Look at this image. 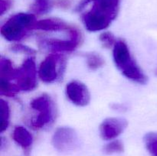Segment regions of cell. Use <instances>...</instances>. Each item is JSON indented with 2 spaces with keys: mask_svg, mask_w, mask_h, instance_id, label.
<instances>
[{
  "mask_svg": "<svg viewBox=\"0 0 157 156\" xmlns=\"http://www.w3.org/2000/svg\"><path fill=\"white\" fill-rule=\"evenodd\" d=\"M87 58V64L90 70H98L104 66V59L101 55L97 53H90L86 54Z\"/></svg>",
  "mask_w": 157,
  "mask_h": 156,
  "instance_id": "obj_17",
  "label": "cell"
},
{
  "mask_svg": "<svg viewBox=\"0 0 157 156\" xmlns=\"http://www.w3.org/2000/svg\"><path fill=\"white\" fill-rule=\"evenodd\" d=\"M65 59L58 54H51L41 63L38 69V76L44 83H52L64 73Z\"/></svg>",
  "mask_w": 157,
  "mask_h": 156,
  "instance_id": "obj_5",
  "label": "cell"
},
{
  "mask_svg": "<svg viewBox=\"0 0 157 156\" xmlns=\"http://www.w3.org/2000/svg\"><path fill=\"white\" fill-rule=\"evenodd\" d=\"M78 138L76 132L70 127L57 128L52 137V145L58 151L65 152L75 149L78 145Z\"/></svg>",
  "mask_w": 157,
  "mask_h": 156,
  "instance_id": "obj_8",
  "label": "cell"
},
{
  "mask_svg": "<svg viewBox=\"0 0 157 156\" xmlns=\"http://www.w3.org/2000/svg\"><path fill=\"white\" fill-rule=\"evenodd\" d=\"M31 106L38 112V116L32 119V125L35 129H40L54 120L55 109L52 98L48 94L41 95L31 102Z\"/></svg>",
  "mask_w": 157,
  "mask_h": 156,
  "instance_id": "obj_4",
  "label": "cell"
},
{
  "mask_svg": "<svg viewBox=\"0 0 157 156\" xmlns=\"http://www.w3.org/2000/svg\"><path fill=\"white\" fill-rule=\"evenodd\" d=\"M71 25L66 24L58 18H46V19L37 21L34 24L33 28L36 30L48 31V32H58V31H67L68 32Z\"/></svg>",
  "mask_w": 157,
  "mask_h": 156,
  "instance_id": "obj_11",
  "label": "cell"
},
{
  "mask_svg": "<svg viewBox=\"0 0 157 156\" xmlns=\"http://www.w3.org/2000/svg\"><path fill=\"white\" fill-rule=\"evenodd\" d=\"M16 84L22 91H32L37 87V70L33 58H28L17 69Z\"/></svg>",
  "mask_w": 157,
  "mask_h": 156,
  "instance_id": "obj_7",
  "label": "cell"
},
{
  "mask_svg": "<svg viewBox=\"0 0 157 156\" xmlns=\"http://www.w3.org/2000/svg\"><path fill=\"white\" fill-rule=\"evenodd\" d=\"M53 6L52 0H34L33 4L31 6V10L35 14L42 15L50 12Z\"/></svg>",
  "mask_w": 157,
  "mask_h": 156,
  "instance_id": "obj_14",
  "label": "cell"
},
{
  "mask_svg": "<svg viewBox=\"0 0 157 156\" xmlns=\"http://www.w3.org/2000/svg\"><path fill=\"white\" fill-rule=\"evenodd\" d=\"M144 142L149 152L157 156V132H149L144 136Z\"/></svg>",
  "mask_w": 157,
  "mask_h": 156,
  "instance_id": "obj_18",
  "label": "cell"
},
{
  "mask_svg": "<svg viewBox=\"0 0 157 156\" xmlns=\"http://www.w3.org/2000/svg\"><path fill=\"white\" fill-rule=\"evenodd\" d=\"M17 69H15L12 61L8 58L2 57L0 59V79L10 80L15 79Z\"/></svg>",
  "mask_w": 157,
  "mask_h": 156,
  "instance_id": "obj_13",
  "label": "cell"
},
{
  "mask_svg": "<svg viewBox=\"0 0 157 156\" xmlns=\"http://www.w3.org/2000/svg\"><path fill=\"white\" fill-rule=\"evenodd\" d=\"M10 50L13 52L16 53H23L28 54H35V50H34L32 47H29L28 46L24 45L21 44H14L10 47Z\"/></svg>",
  "mask_w": 157,
  "mask_h": 156,
  "instance_id": "obj_21",
  "label": "cell"
},
{
  "mask_svg": "<svg viewBox=\"0 0 157 156\" xmlns=\"http://www.w3.org/2000/svg\"><path fill=\"white\" fill-rule=\"evenodd\" d=\"M124 150V145L119 140L113 141L107 145H106L104 148V151L106 154H113V153L123 152Z\"/></svg>",
  "mask_w": 157,
  "mask_h": 156,
  "instance_id": "obj_19",
  "label": "cell"
},
{
  "mask_svg": "<svg viewBox=\"0 0 157 156\" xmlns=\"http://www.w3.org/2000/svg\"><path fill=\"white\" fill-rule=\"evenodd\" d=\"M0 108H1V124H0V132H2L7 129L9 124V117H10V109L6 101L2 99L0 100Z\"/></svg>",
  "mask_w": 157,
  "mask_h": 156,
  "instance_id": "obj_16",
  "label": "cell"
},
{
  "mask_svg": "<svg viewBox=\"0 0 157 156\" xmlns=\"http://www.w3.org/2000/svg\"><path fill=\"white\" fill-rule=\"evenodd\" d=\"M121 0H93L91 9L82 15V21L90 32L108 28L117 18Z\"/></svg>",
  "mask_w": 157,
  "mask_h": 156,
  "instance_id": "obj_1",
  "label": "cell"
},
{
  "mask_svg": "<svg viewBox=\"0 0 157 156\" xmlns=\"http://www.w3.org/2000/svg\"><path fill=\"white\" fill-rule=\"evenodd\" d=\"M156 74H157V70H156Z\"/></svg>",
  "mask_w": 157,
  "mask_h": 156,
  "instance_id": "obj_25",
  "label": "cell"
},
{
  "mask_svg": "<svg viewBox=\"0 0 157 156\" xmlns=\"http://www.w3.org/2000/svg\"><path fill=\"white\" fill-rule=\"evenodd\" d=\"M113 57L117 67L126 77L137 84H147L148 77L131 56L125 41L123 40L116 41L113 46Z\"/></svg>",
  "mask_w": 157,
  "mask_h": 156,
  "instance_id": "obj_2",
  "label": "cell"
},
{
  "mask_svg": "<svg viewBox=\"0 0 157 156\" xmlns=\"http://www.w3.org/2000/svg\"><path fill=\"white\" fill-rule=\"evenodd\" d=\"M69 40L44 39L41 41V47L53 52H71L77 48L82 41V35L78 28L71 26L68 30Z\"/></svg>",
  "mask_w": 157,
  "mask_h": 156,
  "instance_id": "obj_6",
  "label": "cell"
},
{
  "mask_svg": "<svg viewBox=\"0 0 157 156\" xmlns=\"http://www.w3.org/2000/svg\"><path fill=\"white\" fill-rule=\"evenodd\" d=\"M92 1H93V0H82L81 2L80 3V4L78 5V7H77V11H80L81 10V9H83L89 2H91Z\"/></svg>",
  "mask_w": 157,
  "mask_h": 156,
  "instance_id": "obj_24",
  "label": "cell"
},
{
  "mask_svg": "<svg viewBox=\"0 0 157 156\" xmlns=\"http://www.w3.org/2000/svg\"><path fill=\"white\" fill-rule=\"evenodd\" d=\"M19 87L17 84H11L9 80L0 79V93L6 96H13L20 91Z\"/></svg>",
  "mask_w": 157,
  "mask_h": 156,
  "instance_id": "obj_15",
  "label": "cell"
},
{
  "mask_svg": "<svg viewBox=\"0 0 157 156\" xmlns=\"http://www.w3.org/2000/svg\"><path fill=\"white\" fill-rule=\"evenodd\" d=\"M12 6V0H0V15H2L3 14L8 12V10L11 9Z\"/></svg>",
  "mask_w": 157,
  "mask_h": 156,
  "instance_id": "obj_22",
  "label": "cell"
},
{
  "mask_svg": "<svg viewBox=\"0 0 157 156\" xmlns=\"http://www.w3.org/2000/svg\"><path fill=\"white\" fill-rule=\"evenodd\" d=\"M99 40L101 41L103 47L106 48H110L112 46H114L117 41L114 35L110 32H106L101 34L99 37Z\"/></svg>",
  "mask_w": 157,
  "mask_h": 156,
  "instance_id": "obj_20",
  "label": "cell"
},
{
  "mask_svg": "<svg viewBox=\"0 0 157 156\" xmlns=\"http://www.w3.org/2000/svg\"><path fill=\"white\" fill-rule=\"evenodd\" d=\"M55 4H57V6L59 7L67 8L70 6V2L68 0H57L55 2Z\"/></svg>",
  "mask_w": 157,
  "mask_h": 156,
  "instance_id": "obj_23",
  "label": "cell"
},
{
  "mask_svg": "<svg viewBox=\"0 0 157 156\" xmlns=\"http://www.w3.org/2000/svg\"><path fill=\"white\" fill-rule=\"evenodd\" d=\"M127 126V120L123 118H107L103 121L100 126L101 136L105 140L113 139L119 136Z\"/></svg>",
  "mask_w": 157,
  "mask_h": 156,
  "instance_id": "obj_10",
  "label": "cell"
},
{
  "mask_svg": "<svg viewBox=\"0 0 157 156\" xmlns=\"http://www.w3.org/2000/svg\"><path fill=\"white\" fill-rule=\"evenodd\" d=\"M66 96L69 100L79 106H85L90 99V92L85 84L74 80L68 83L65 89Z\"/></svg>",
  "mask_w": 157,
  "mask_h": 156,
  "instance_id": "obj_9",
  "label": "cell"
},
{
  "mask_svg": "<svg viewBox=\"0 0 157 156\" xmlns=\"http://www.w3.org/2000/svg\"><path fill=\"white\" fill-rule=\"evenodd\" d=\"M14 141L19 145L25 151L29 150L33 142L32 134L25 127L18 125L15 128L12 134Z\"/></svg>",
  "mask_w": 157,
  "mask_h": 156,
  "instance_id": "obj_12",
  "label": "cell"
},
{
  "mask_svg": "<svg viewBox=\"0 0 157 156\" xmlns=\"http://www.w3.org/2000/svg\"><path fill=\"white\" fill-rule=\"evenodd\" d=\"M36 21L33 14L18 13L9 18L2 26L1 35L9 41H19L32 30Z\"/></svg>",
  "mask_w": 157,
  "mask_h": 156,
  "instance_id": "obj_3",
  "label": "cell"
}]
</instances>
